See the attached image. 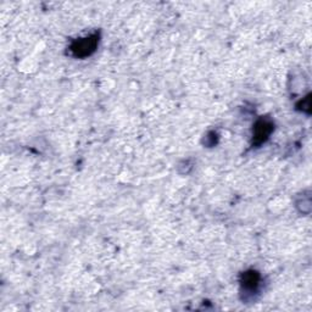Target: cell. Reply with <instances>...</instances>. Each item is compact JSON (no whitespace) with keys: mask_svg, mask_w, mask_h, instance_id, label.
I'll return each instance as SVG.
<instances>
[{"mask_svg":"<svg viewBox=\"0 0 312 312\" xmlns=\"http://www.w3.org/2000/svg\"><path fill=\"white\" fill-rule=\"evenodd\" d=\"M98 43H99V37L97 34L89 35V37L81 38V39L75 40L71 45V51L76 57H86L92 55L97 49Z\"/></svg>","mask_w":312,"mask_h":312,"instance_id":"obj_1","label":"cell"},{"mask_svg":"<svg viewBox=\"0 0 312 312\" xmlns=\"http://www.w3.org/2000/svg\"><path fill=\"white\" fill-rule=\"evenodd\" d=\"M272 127L270 122L267 121H259L256 123L255 127V133H254V139H255L256 143H262L268 138L271 132H272Z\"/></svg>","mask_w":312,"mask_h":312,"instance_id":"obj_2","label":"cell"},{"mask_svg":"<svg viewBox=\"0 0 312 312\" xmlns=\"http://www.w3.org/2000/svg\"><path fill=\"white\" fill-rule=\"evenodd\" d=\"M243 283H244V287H246V288L254 289L257 286V283H259V276H257L256 272H246L244 275Z\"/></svg>","mask_w":312,"mask_h":312,"instance_id":"obj_3","label":"cell"}]
</instances>
